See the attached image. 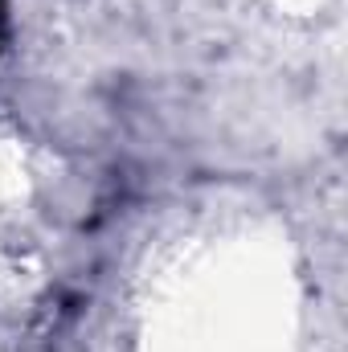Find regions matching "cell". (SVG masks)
Listing matches in <instances>:
<instances>
[{
  "label": "cell",
  "instance_id": "cell-1",
  "mask_svg": "<svg viewBox=\"0 0 348 352\" xmlns=\"http://www.w3.org/2000/svg\"><path fill=\"white\" fill-rule=\"evenodd\" d=\"M8 25V0H0V29Z\"/></svg>",
  "mask_w": 348,
  "mask_h": 352
}]
</instances>
